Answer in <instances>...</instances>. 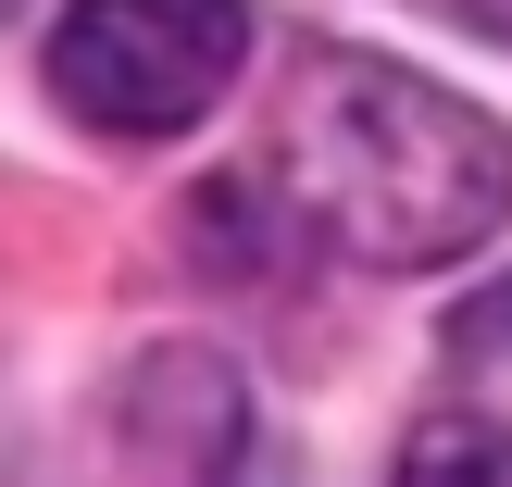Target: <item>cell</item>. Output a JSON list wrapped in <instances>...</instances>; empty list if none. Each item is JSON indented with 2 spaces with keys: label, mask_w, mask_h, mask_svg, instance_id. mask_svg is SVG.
Returning <instances> with one entry per match:
<instances>
[{
  "label": "cell",
  "mask_w": 512,
  "mask_h": 487,
  "mask_svg": "<svg viewBox=\"0 0 512 487\" xmlns=\"http://www.w3.org/2000/svg\"><path fill=\"white\" fill-rule=\"evenodd\" d=\"M275 200L375 275L463 263L512 225V138L388 50H300L275 88Z\"/></svg>",
  "instance_id": "cell-1"
},
{
  "label": "cell",
  "mask_w": 512,
  "mask_h": 487,
  "mask_svg": "<svg viewBox=\"0 0 512 487\" xmlns=\"http://www.w3.org/2000/svg\"><path fill=\"white\" fill-rule=\"evenodd\" d=\"M250 63L238 0H75L50 25V88L100 138H188Z\"/></svg>",
  "instance_id": "cell-2"
},
{
  "label": "cell",
  "mask_w": 512,
  "mask_h": 487,
  "mask_svg": "<svg viewBox=\"0 0 512 487\" xmlns=\"http://www.w3.org/2000/svg\"><path fill=\"white\" fill-rule=\"evenodd\" d=\"M388 487H512V425L500 413H425L413 438H400Z\"/></svg>",
  "instance_id": "cell-3"
},
{
  "label": "cell",
  "mask_w": 512,
  "mask_h": 487,
  "mask_svg": "<svg viewBox=\"0 0 512 487\" xmlns=\"http://www.w3.org/2000/svg\"><path fill=\"white\" fill-rule=\"evenodd\" d=\"M450 350H463V363H512V275H500V288H475L463 313H450Z\"/></svg>",
  "instance_id": "cell-4"
}]
</instances>
